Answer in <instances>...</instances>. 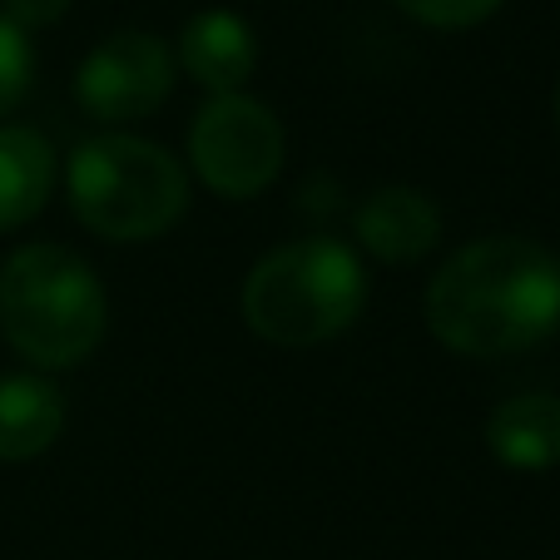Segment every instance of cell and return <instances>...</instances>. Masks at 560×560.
I'll return each instance as SVG.
<instances>
[{
  "label": "cell",
  "instance_id": "cell-1",
  "mask_svg": "<svg viewBox=\"0 0 560 560\" xmlns=\"http://www.w3.org/2000/svg\"><path fill=\"white\" fill-rule=\"evenodd\" d=\"M422 317L456 358H511L540 348L560 328V264L516 233L456 248L427 283Z\"/></svg>",
  "mask_w": 560,
  "mask_h": 560
},
{
  "label": "cell",
  "instance_id": "cell-2",
  "mask_svg": "<svg viewBox=\"0 0 560 560\" xmlns=\"http://www.w3.org/2000/svg\"><path fill=\"white\" fill-rule=\"evenodd\" d=\"M109 328L100 273L65 244H21L0 264V338L35 372L95 358Z\"/></svg>",
  "mask_w": 560,
  "mask_h": 560
},
{
  "label": "cell",
  "instance_id": "cell-3",
  "mask_svg": "<svg viewBox=\"0 0 560 560\" xmlns=\"http://www.w3.org/2000/svg\"><path fill=\"white\" fill-rule=\"evenodd\" d=\"M74 219L105 244L164 238L189 209V170L164 144L129 129H105L74 144L65 164Z\"/></svg>",
  "mask_w": 560,
  "mask_h": 560
},
{
  "label": "cell",
  "instance_id": "cell-4",
  "mask_svg": "<svg viewBox=\"0 0 560 560\" xmlns=\"http://www.w3.org/2000/svg\"><path fill=\"white\" fill-rule=\"evenodd\" d=\"M244 323L273 348H317L368 307L362 258L342 238H298L264 254L244 278Z\"/></svg>",
  "mask_w": 560,
  "mask_h": 560
},
{
  "label": "cell",
  "instance_id": "cell-5",
  "mask_svg": "<svg viewBox=\"0 0 560 560\" xmlns=\"http://www.w3.org/2000/svg\"><path fill=\"white\" fill-rule=\"evenodd\" d=\"M283 119L254 95H213L189 125V170L219 199H258L283 174Z\"/></svg>",
  "mask_w": 560,
  "mask_h": 560
},
{
  "label": "cell",
  "instance_id": "cell-6",
  "mask_svg": "<svg viewBox=\"0 0 560 560\" xmlns=\"http://www.w3.org/2000/svg\"><path fill=\"white\" fill-rule=\"evenodd\" d=\"M174 50L149 31H115L74 70V100L90 119L119 129L149 119L174 90Z\"/></svg>",
  "mask_w": 560,
  "mask_h": 560
},
{
  "label": "cell",
  "instance_id": "cell-7",
  "mask_svg": "<svg viewBox=\"0 0 560 560\" xmlns=\"http://www.w3.org/2000/svg\"><path fill=\"white\" fill-rule=\"evenodd\" d=\"M358 238L372 258L382 264H417L436 248L442 238V209L432 203L427 189L412 184H387V189L368 194L358 209Z\"/></svg>",
  "mask_w": 560,
  "mask_h": 560
},
{
  "label": "cell",
  "instance_id": "cell-8",
  "mask_svg": "<svg viewBox=\"0 0 560 560\" xmlns=\"http://www.w3.org/2000/svg\"><path fill=\"white\" fill-rule=\"evenodd\" d=\"M199 90L209 95H238L258 65V35L238 11H199L179 35V60Z\"/></svg>",
  "mask_w": 560,
  "mask_h": 560
},
{
  "label": "cell",
  "instance_id": "cell-9",
  "mask_svg": "<svg viewBox=\"0 0 560 560\" xmlns=\"http://www.w3.org/2000/svg\"><path fill=\"white\" fill-rule=\"evenodd\" d=\"M65 392L50 372H5L0 377V462L21 466L45 456L65 432Z\"/></svg>",
  "mask_w": 560,
  "mask_h": 560
},
{
  "label": "cell",
  "instance_id": "cell-10",
  "mask_svg": "<svg viewBox=\"0 0 560 560\" xmlns=\"http://www.w3.org/2000/svg\"><path fill=\"white\" fill-rule=\"evenodd\" d=\"M487 446L511 471H550L560 466V397L521 392L487 417Z\"/></svg>",
  "mask_w": 560,
  "mask_h": 560
},
{
  "label": "cell",
  "instance_id": "cell-11",
  "mask_svg": "<svg viewBox=\"0 0 560 560\" xmlns=\"http://www.w3.org/2000/svg\"><path fill=\"white\" fill-rule=\"evenodd\" d=\"M55 144L31 125H0V233L25 229L50 203Z\"/></svg>",
  "mask_w": 560,
  "mask_h": 560
},
{
  "label": "cell",
  "instance_id": "cell-12",
  "mask_svg": "<svg viewBox=\"0 0 560 560\" xmlns=\"http://www.w3.org/2000/svg\"><path fill=\"white\" fill-rule=\"evenodd\" d=\"M31 80H35V45H31V35H25L15 21H5V15H0V119L11 115L25 95H31Z\"/></svg>",
  "mask_w": 560,
  "mask_h": 560
},
{
  "label": "cell",
  "instance_id": "cell-13",
  "mask_svg": "<svg viewBox=\"0 0 560 560\" xmlns=\"http://www.w3.org/2000/svg\"><path fill=\"white\" fill-rule=\"evenodd\" d=\"M392 5L432 31H471V25L491 21L506 0H392Z\"/></svg>",
  "mask_w": 560,
  "mask_h": 560
},
{
  "label": "cell",
  "instance_id": "cell-14",
  "mask_svg": "<svg viewBox=\"0 0 560 560\" xmlns=\"http://www.w3.org/2000/svg\"><path fill=\"white\" fill-rule=\"evenodd\" d=\"M65 11H70V0H5V11L0 15L15 21L25 35H31V31H40V25H55Z\"/></svg>",
  "mask_w": 560,
  "mask_h": 560
},
{
  "label": "cell",
  "instance_id": "cell-15",
  "mask_svg": "<svg viewBox=\"0 0 560 560\" xmlns=\"http://www.w3.org/2000/svg\"><path fill=\"white\" fill-rule=\"evenodd\" d=\"M556 129H560V85H556Z\"/></svg>",
  "mask_w": 560,
  "mask_h": 560
},
{
  "label": "cell",
  "instance_id": "cell-16",
  "mask_svg": "<svg viewBox=\"0 0 560 560\" xmlns=\"http://www.w3.org/2000/svg\"><path fill=\"white\" fill-rule=\"evenodd\" d=\"M556 264H560V254H556Z\"/></svg>",
  "mask_w": 560,
  "mask_h": 560
}]
</instances>
